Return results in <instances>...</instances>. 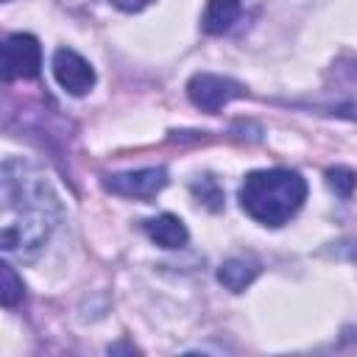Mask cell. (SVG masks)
<instances>
[{
  "instance_id": "4",
  "label": "cell",
  "mask_w": 357,
  "mask_h": 357,
  "mask_svg": "<svg viewBox=\"0 0 357 357\" xmlns=\"http://www.w3.org/2000/svg\"><path fill=\"white\" fill-rule=\"evenodd\" d=\"M187 95H190V100L198 109H204V112H220L226 103H231L234 98H240L243 89L231 78H223V75H215V73H198V75L190 78Z\"/></svg>"
},
{
  "instance_id": "3",
  "label": "cell",
  "mask_w": 357,
  "mask_h": 357,
  "mask_svg": "<svg viewBox=\"0 0 357 357\" xmlns=\"http://www.w3.org/2000/svg\"><path fill=\"white\" fill-rule=\"evenodd\" d=\"M42 67V47L31 33H11L3 42V78H36Z\"/></svg>"
},
{
  "instance_id": "2",
  "label": "cell",
  "mask_w": 357,
  "mask_h": 357,
  "mask_svg": "<svg viewBox=\"0 0 357 357\" xmlns=\"http://www.w3.org/2000/svg\"><path fill=\"white\" fill-rule=\"evenodd\" d=\"M307 198V181L296 170H254L240 187V206L262 226L287 223Z\"/></svg>"
},
{
  "instance_id": "13",
  "label": "cell",
  "mask_w": 357,
  "mask_h": 357,
  "mask_svg": "<svg viewBox=\"0 0 357 357\" xmlns=\"http://www.w3.org/2000/svg\"><path fill=\"white\" fill-rule=\"evenodd\" d=\"M112 6H117L120 11H142L145 6H151L153 0H109Z\"/></svg>"
},
{
  "instance_id": "8",
  "label": "cell",
  "mask_w": 357,
  "mask_h": 357,
  "mask_svg": "<svg viewBox=\"0 0 357 357\" xmlns=\"http://www.w3.org/2000/svg\"><path fill=\"white\" fill-rule=\"evenodd\" d=\"M257 276H259V262H257L254 257H231V259H226V262L220 265V271H218L220 284L229 287L231 293L245 290Z\"/></svg>"
},
{
  "instance_id": "11",
  "label": "cell",
  "mask_w": 357,
  "mask_h": 357,
  "mask_svg": "<svg viewBox=\"0 0 357 357\" xmlns=\"http://www.w3.org/2000/svg\"><path fill=\"white\" fill-rule=\"evenodd\" d=\"M326 184H329L332 192H337L340 198H349L351 190L357 187V176H354L351 170H346V167H332V170H326Z\"/></svg>"
},
{
  "instance_id": "9",
  "label": "cell",
  "mask_w": 357,
  "mask_h": 357,
  "mask_svg": "<svg viewBox=\"0 0 357 357\" xmlns=\"http://www.w3.org/2000/svg\"><path fill=\"white\" fill-rule=\"evenodd\" d=\"M243 11V3L240 0H206V8H204V31L206 33H226L237 17Z\"/></svg>"
},
{
  "instance_id": "5",
  "label": "cell",
  "mask_w": 357,
  "mask_h": 357,
  "mask_svg": "<svg viewBox=\"0 0 357 357\" xmlns=\"http://www.w3.org/2000/svg\"><path fill=\"white\" fill-rule=\"evenodd\" d=\"M167 184V173L165 167H142V170H128V173H114L103 178V187L114 195H126V198H153L162 187Z\"/></svg>"
},
{
  "instance_id": "6",
  "label": "cell",
  "mask_w": 357,
  "mask_h": 357,
  "mask_svg": "<svg viewBox=\"0 0 357 357\" xmlns=\"http://www.w3.org/2000/svg\"><path fill=\"white\" fill-rule=\"evenodd\" d=\"M53 75L61 84V89L70 92V95H86L95 86L92 64L70 47H59L53 53Z\"/></svg>"
},
{
  "instance_id": "7",
  "label": "cell",
  "mask_w": 357,
  "mask_h": 357,
  "mask_svg": "<svg viewBox=\"0 0 357 357\" xmlns=\"http://www.w3.org/2000/svg\"><path fill=\"white\" fill-rule=\"evenodd\" d=\"M145 231H148V237H151L156 245H162V248H181V245L187 243V237H190V234H187V226L181 223V218H176V215H170V212L145 220Z\"/></svg>"
},
{
  "instance_id": "1",
  "label": "cell",
  "mask_w": 357,
  "mask_h": 357,
  "mask_svg": "<svg viewBox=\"0 0 357 357\" xmlns=\"http://www.w3.org/2000/svg\"><path fill=\"white\" fill-rule=\"evenodd\" d=\"M3 229L0 248L8 259H33L47 243L59 204L50 184L31 165L6 159L3 162Z\"/></svg>"
},
{
  "instance_id": "10",
  "label": "cell",
  "mask_w": 357,
  "mask_h": 357,
  "mask_svg": "<svg viewBox=\"0 0 357 357\" xmlns=\"http://www.w3.org/2000/svg\"><path fill=\"white\" fill-rule=\"evenodd\" d=\"M0 276H3V287H0V301L3 307H14L22 298V279L14 273V268L6 262L0 265Z\"/></svg>"
},
{
  "instance_id": "12",
  "label": "cell",
  "mask_w": 357,
  "mask_h": 357,
  "mask_svg": "<svg viewBox=\"0 0 357 357\" xmlns=\"http://www.w3.org/2000/svg\"><path fill=\"white\" fill-rule=\"evenodd\" d=\"M192 192L209 206V209H220L223 204V192L218 190V184H215V178H209V176H204L201 181H192Z\"/></svg>"
}]
</instances>
